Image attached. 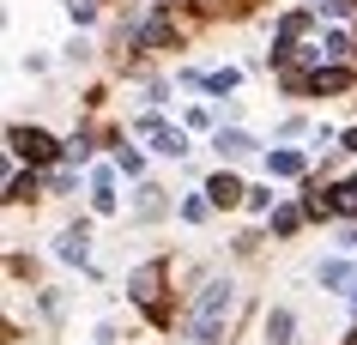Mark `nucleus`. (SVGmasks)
I'll use <instances>...</instances> for the list:
<instances>
[{"label": "nucleus", "mask_w": 357, "mask_h": 345, "mask_svg": "<svg viewBox=\"0 0 357 345\" xmlns=\"http://www.w3.org/2000/svg\"><path fill=\"white\" fill-rule=\"evenodd\" d=\"M297 218H303L297 206H284V212H273V230H279V236H291V230H297Z\"/></svg>", "instance_id": "nucleus-14"}, {"label": "nucleus", "mask_w": 357, "mask_h": 345, "mask_svg": "<svg viewBox=\"0 0 357 345\" xmlns=\"http://www.w3.org/2000/svg\"><path fill=\"white\" fill-rule=\"evenodd\" d=\"M291 333H297V315H291V309H273V315H266V339L291 345Z\"/></svg>", "instance_id": "nucleus-6"}, {"label": "nucleus", "mask_w": 357, "mask_h": 345, "mask_svg": "<svg viewBox=\"0 0 357 345\" xmlns=\"http://www.w3.org/2000/svg\"><path fill=\"white\" fill-rule=\"evenodd\" d=\"M345 85H351L345 67H315V79H309V91H345Z\"/></svg>", "instance_id": "nucleus-7"}, {"label": "nucleus", "mask_w": 357, "mask_h": 345, "mask_svg": "<svg viewBox=\"0 0 357 345\" xmlns=\"http://www.w3.org/2000/svg\"><path fill=\"white\" fill-rule=\"evenodd\" d=\"M91 200H97V212H115V176L109 170L91 176Z\"/></svg>", "instance_id": "nucleus-8"}, {"label": "nucleus", "mask_w": 357, "mask_h": 345, "mask_svg": "<svg viewBox=\"0 0 357 345\" xmlns=\"http://www.w3.org/2000/svg\"><path fill=\"white\" fill-rule=\"evenodd\" d=\"M225 321H230V279H212L194 303V339H218Z\"/></svg>", "instance_id": "nucleus-1"}, {"label": "nucleus", "mask_w": 357, "mask_h": 345, "mask_svg": "<svg viewBox=\"0 0 357 345\" xmlns=\"http://www.w3.org/2000/svg\"><path fill=\"white\" fill-rule=\"evenodd\" d=\"M85 243H91L85 230H67V236H61V261H85Z\"/></svg>", "instance_id": "nucleus-11"}, {"label": "nucleus", "mask_w": 357, "mask_h": 345, "mask_svg": "<svg viewBox=\"0 0 357 345\" xmlns=\"http://www.w3.org/2000/svg\"><path fill=\"white\" fill-rule=\"evenodd\" d=\"M212 146H218L225 158H248V152H255V139H248L243 128H218V134H212Z\"/></svg>", "instance_id": "nucleus-4"}, {"label": "nucleus", "mask_w": 357, "mask_h": 345, "mask_svg": "<svg viewBox=\"0 0 357 345\" xmlns=\"http://www.w3.org/2000/svg\"><path fill=\"white\" fill-rule=\"evenodd\" d=\"M200 85H206V91H218V97H225V91H236V67H225V73H206Z\"/></svg>", "instance_id": "nucleus-12"}, {"label": "nucleus", "mask_w": 357, "mask_h": 345, "mask_svg": "<svg viewBox=\"0 0 357 345\" xmlns=\"http://www.w3.org/2000/svg\"><path fill=\"white\" fill-rule=\"evenodd\" d=\"M206 194H212V206H236V200H243V182H236V176H212L206 182Z\"/></svg>", "instance_id": "nucleus-5"}, {"label": "nucleus", "mask_w": 357, "mask_h": 345, "mask_svg": "<svg viewBox=\"0 0 357 345\" xmlns=\"http://www.w3.org/2000/svg\"><path fill=\"white\" fill-rule=\"evenodd\" d=\"M339 212H351V218H357V176L345 182V188H339Z\"/></svg>", "instance_id": "nucleus-15"}, {"label": "nucleus", "mask_w": 357, "mask_h": 345, "mask_svg": "<svg viewBox=\"0 0 357 345\" xmlns=\"http://www.w3.org/2000/svg\"><path fill=\"white\" fill-rule=\"evenodd\" d=\"M133 297H139V303L158 297V267H139V273H133Z\"/></svg>", "instance_id": "nucleus-10"}, {"label": "nucleus", "mask_w": 357, "mask_h": 345, "mask_svg": "<svg viewBox=\"0 0 357 345\" xmlns=\"http://www.w3.org/2000/svg\"><path fill=\"white\" fill-rule=\"evenodd\" d=\"M266 170H273V176H303V152H273V158H266Z\"/></svg>", "instance_id": "nucleus-9"}, {"label": "nucleus", "mask_w": 357, "mask_h": 345, "mask_svg": "<svg viewBox=\"0 0 357 345\" xmlns=\"http://www.w3.org/2000/svg\"><path fill=\"white\" fill-rule=\"evenodd\" d=\"M6 139H13V152H19V158H49V152H55V139L43 134V128H13Z\"/></svg>", "instance_id": "nucleus-2"}, {"label": "nucleus", "mask_w": 357, "mask_h": 345, "mask_svg": "<svg viewBox=\"0 0 357 345\" xmlns=\"http://www.w3.org/2000/svg\"><path fill=\"white\" fill-rule=\"evenodd\" d=\"M67 13H73V19L85 24V19H91V13H97V0H67Z\"/></svg>", "instance_id": "nucleus-16"}, {"label": "nucleus", "mask_w": 357, "mask_h": 345, "mask_svg": "<svg viewBox=\"0 0 357 345\" xmlns=\"http://www.w3.org/2000/svg\"><path fill=\"white\" fill-rule=\"evenodd\" d=\"M139 134H151V139H158V152H169V158H182V152H188L182 128H164L158 115H146V121H139Z\"/></svg>", "instance_id": "nucleus-3"}, {"label": "nucleus", "mask_w": 357, "mask_h": 345, "mask_svg": "<svg viewBox=\"0 0 357 345\" xmlns=\"http://www.w3.org/2000/svg\"><path fill=\"white\" fill-rule=\"evenodd\" d=\"M158 194H164V188H139V218H158V212H164Z\"/></svg>", "instance_id": "nucleus-13"}]
</instances>
